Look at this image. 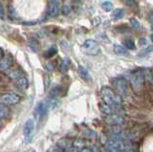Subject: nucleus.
Segmentation results:
<instances>
[{
  "label": "nucleus",
  "mask_w": 153,
  "mask_h": 152,
  "mask_svg": "<svg viewBox=\"0 0 153 152\" xmlns=\"http://www.w3.org/2000/svg\"><path fill=\"white\" fill-rule=\"evenodd\" d=\"M102 8L105 12H110L113 10V3L110 1H104L102 3Z\"/></svg>",
  "instance_id": "21"
},
{
  "label": "nucleus",
  "mask_w": 153,
  "mask_h": 152,
  "mask_svg": "<svg viewBox=\"0 0 153 152\" xmlns=\"http://www.w3.org/2000/svg\"><path fill=\"white\" fill-rule=\"evenodd\" d=\"M2 56H3V51H2L1 48H0V59H1Z\"/></svg>",
  "instance_id": "30"
},
{
  "label": "nucleus",
  "mask_w": 153,
  "mask_h": 152,
  "mask_svg": "<svg viewBox=\"0 0 153 152\" xmlns=\"http://www.w3.org/2000/svg\"><path fill=\"white\" fill-rule=\"evenodd\" d=\"M9 114H10L9 108L2 102H0V119L7 118L9 116Z\"/></svg>",
  "instance_id": "17"
},
{
  "label": "nucleus",
  "mask_w": 153,
  "mask_h": 152,
  "mask_svg": "<svg viewBox=\"0 0 153 152\" xmlns=\"http://www.w3.org/2000/svg\"><path fill=\"white\" fill-rule=\"evenodd\" d=\"M3 16H4V11H3V8H2V6L0 5V18L3 17Z\"/></svg>",
  "instance_id": "29"
},
{
  "label": "nucleus",
  "mask_w": 153,
  "mask_h": 152,
  "mask_svg": "<svg viewBox=\"0 0 153 152\" xmlns=\"http://www.w3.org/2000/svg\"><path fill=\"white\" fill-rule=\"evenodd\" d=\"M114 52H115V54L118 55V56H127L128 55L127 49L121 46V45H115L114 46Z\"/></svg>",
  "instance_id": "13"
},
{
  "label": "nucleus",
  "mask_w": 153,
  "mask_h": 152,
  "mask_svg": "<svg viewBox=\"0 0 153 152\" xmlns=\"http://www.w3.org/2000/svg\"><path fill=\"white\" fill-rule=\"evenodd\" d=\"M70 12H71V8H70L69 5H63V6H62V13H63L64 16H67Z\"/></svg>",
  "instance_id": "26"
},
{
  "label": "nucleus",
  "mask_w": 153,
  "mask_h": 152,
  "mask_svg": "<svg viewBox=\"0 0 153 152\" xmlns=\"http://www.w3.org/2000/svg\"><path fill=\"white\" fill-rule=\"evenodd\" d=\"M123 16H124V11L123 10V9H121V8L116 9V10H115L113 12V13H112L113 18H114V19H116V20L121 19V18L123 17Z\"/></svg>",
  "instance_id": "19"
},
{
  "label": "nucleus",
  "mask_w": 153,
  "mask_h": 152,
  "mask_svg": "<svg viewBox=\"0 0 153 152\" xmlns=\"http://www.w3.org/2000/svg\"><path fill=\"white\" fill-rule=\"evenodd\" d=\"M69 66H70V61L67 58H64L62 62L59 65V71L61 73H66L67 71L69 69Z\"/></svg>",
  "instance_id": "15"
},
{
  "label": "nucleus",
  "mask_w": 153,
  "mask_h": 152,
  "mask_svg": "<svg viewBox=\"0 0 153 152\" xmlns=\"http://www.w3.org/2000/svg\"><path fill=\"white\" fill-rule=\"evenodd\" d=\"M29 152H36V150H33V149H32V150H30Z\"/></svg>",
  "instance_id": "31"
},
{
  "label": "nucleus",
  "mask_w": 153,
  "mask_h": 152,
  "mask_svg": "<svg viewBox=\"0 0 153 152\" xmlns=\"http://www.w3.org/2000/svg\"><path fill=\"white\" fill-rule=\"evenodd\" d=\"M100 109L102 110V113L106 114V115H109V114H112L113 113V108L112 106L108 105V104L104 103V102H102L100 104Z\"/></svg>",
  "instance_id": "16"
},
{
  "label": "nucleus",
  "mask_w": 153,
  "mask_h": 152,
  "mask_svg": "<svg viewBox=\"0 0 153 152\" xmlns=\"http://www.w3.org/2000/svg\"><path fill=\"white\" fill-rule=\"evenodd\" d=\"M107 152H122L124 150L123 144L120 140H110L106 145Z\"/></svg>",
  "instance_id": "4"
},
{
  "label": "nucleus",
  "mask_w": 153,
  "mask_h": 152,
  "mask_svg": "<svg viewBox=\"0 0 153 152\" xmlns=\"http://www.w3.org/2000/svg\"><path fill=\"white\" fill-rule=\"evenodd\" d=\"M56 53V48L55 46H53V47H51V48L47 51V54H46V56L49 58V56H53Z\"/></svg>",
  "instance_id": "25"
},
{
  "label": "nucleus",
  "mask_w": 153,
  "mask_h": 152,
  "mask_svg": "<svg viewBox=\"0 0 153 152\" xmlns=\"http://www.w3.org/2000/svg\"><path fill=\"white\" fill-rule=\"evenodd\" d=\"M139 42H140L141 45H146L147 43V40L146 39H140V40H139Z\"/></svg>",
  "instance_id": "28"
},
{
  "label": "nucleus",
  "mask_w": 153,
  "mask_h": 152,
  "mask_svg": "<svg viewBox=\"0 0 153 152\" xmlns=\"http://www.w3.org/2000/svg\"><path fill=\"white\" fill-rule=\"evenodd\" d=\"M100 95H102L103 102L110 106H117L122 103L121 97L109 87H102V91H100Z\"/></svg>",
  "instance_id": "1"
},
{
  "label": "nucleus",
  "mask_w": 153,
  "mask_h": 152,
  "mask_svg": "<svg viewBox=\"0 0 153 152\" xmlns=\"http://www.w3.org/2000/svg\"><path fill=\"white\" fill-rule=\"evenodd\" d=\"M35 129V122L32 119H28L24 125V135H25L26 142H29L31 141V136Z\"/></svg>",
  "instance_id": "6"
},
{
  "label": "nucleus",
  "mask_w": 153,
  "mask_h": 152,
  "mask_svg": "<svg viewBox=\"0 0 153 152\" xmlns=\"http://www.w3.org/2000/svg\"><path fill=\"white\" fill-rule=\"evenodd\" d=\"M21 97L16 93H7L4 94L0 98V101L5 105H13V104H16L20 102Z\"/></svg>",
  "instance_id": "3"
},
{
  "label": "nucleus",
  "mask_w": 153,
  "mask_h": 152,
  "mask_svg": "<svg viewBox=\"0 0 153 152\" xmlns=\"http://www.w3.org/2000/svg\"><path fill=\"white\" fill-rule=\"evenodd\" d=\"M131 84H132V88L134 91H138L140 90L143 85V76L141 72H138L132 75L131 78Z\"/></svg>",
  "instance_id": "5"
},
{
  "label": "nucleus",
  "mask_w": 153,
  "mask_h": 152,
  "mask_svg": "<svg viewBox=\"0 0 153 152\" xmlns=\"http://www.w3.org/2000/svg\"><path fill=\"white\" fill-rule=\"evenodd\" d=\"M129 23H130V25H131V27L133 28L134 30H136V31H138V30H140V23H139L135 18H130L129 19Z\"/></svg>",
  "instance_id": "22"
},
{
  "label": "nucleus",
  "mask_w": 153,
  "mask_h": 152,
  "mask_svg": "<svg viewBox=\"0 0 153 152\" xmlns=\"http://www.w3.org/2000/svg\"><path fill=\"white\" fill-rule=\"evenodd\" d=\"M105 122H106L107 125H119L123 123L124 119L121 115L112 113V114H109L107 116V118L105 119Z\"/></svg>",
  "instance_id": "8"
},
{
  "label": "nucleus",
  "mask_w": 153,
  "mask_h": 152,
  "mask_svg": "<svg viewBox=\"0 0 153 152\" xmlns=\"http://www.w3.org/2000/svg\"><path fill=\"white\" fill-rule=\"evenodd\" d=\"M12 64V59L10 56H2L0 59V71H6Z\"/></svg>",
  "instance_id": "10"
},
{
  "label": "nucleus",
  "mask_w": 153,
  "mask_h": 152,
  "mask_svg": "<svg viewBox=\"0 0 153 152\" xmlns=\"http://www.w3.org/2000/svg\"><path fill=\"white\" fill-rule=\"evenodd\" d=\"M78 72H79V77L82 79L83 80H89L90 79V75L88 73V71L86 70L84 67H82V66H79V67H78Z\"/></svg>",
  "instance_id": "12"
},
{
  "label": "nucleus",
  "mask_w": 153,
  "mask_h": 152,
  "mask_svg": "<svg viewBox=\"0 0 153 152\" xmlns=\"http://www.w3.org/2000/svg\"><path fill=\"white\" fill-rule=\"evenodd\" d=\"M36 113H37V116L39 118H42L46 115L47 113V104L44 102H41L37 104L36 106Z\"/></svg>",
  "instance_id": "11"
},
{
  "label": "nucleus",
  "mask_w": 153,
  "mask_h": 152,
  "mask_svg": "<svg viewBox=\"0 0 153 152\" xmlns=\"http://www.w3.org/2000/svg\"><path fill=\"white\" fill-rule=\"evenodd\" d=\"M74 147L75 148H80V147L85 146V141L82 139H78L74 142Z\"/></svg>",
  "instance_id": "23"
},
{
  "label": "nucleus",
  "mask_w": 153,
  "mask_h": 152,
  "mask_svg": "<svg viewBox=\"0 0 153 152\" xmlns=\"http://www.w3.org/2000/svg\"><path fill=\"white\" fill-rule=\"evenodd\" d=\"M59 15V3L57 0H51L48 8V16L50 17H56Z\"/></svg>",
  "instance_id": "9"
},
{
  "label": "nucleus",
  "mask_w": 153,
  "mask_h": 152,
  "mask_svg": "<svg viewBox=\"0 0 153 152\" xmlns=\"http://www.w3.org/2000/svg\"><path fill=\"white\" fill-rule=\"evenodd\" d=\"M21 72L18 69H13V70H10L8 72V76L13 79H17L20 78Z\"/></svg>",
  "instance_id": "20"
},
{
  "label": "nucleus",
  "mask_w": 153,
  "mask_h": 152,
  "mask_svg": "<svg viewBox=\"0 0 153 152\" xmlns=\"http://www.w3.org/2000/svg\"><path fill=\"white\" fill-rule=\"evenodd\" d=\"M123 1L124 4H126V5H127V6H129V7L133 6L134 4L136 3V0H123Z\"/></svg>",
  "instance_id": "27"
},
{
  "label": "nucleus",
  "mask_w": 153,
  "mask_h": 152,
  "mask_svg": "<svg viewBox=\"0 0 153 152\" xmlns=\"http://www.w3.org/2000/svg\"><path fill=\"white\" fill-rule=\"evenodd\" d=\"M113 84H114L115 88L117 89V91L120 94L123 95V94L126 93V91H127V82H126V80L124 79L119 78V79H114Z\"/></svg>",
  "instance_id": "7"
},
{
  "label": "nucleus",
  "mask_w": 153,
  "mask_h": 152,
  "mask_svg": "<svg viewBox=\"0 0 153 152\" xmlns=\"http://www.w3.org/2000/svg\"><path fill=\"white\" fill-rule=\"evenodd\" d=\"M81 51L87 56H97L100 53V47L96 40L87 39L81 45Z\"/></svg>",
  "instance_id": "2"
},
{
  "label": "nucleus",
  "mask_w": 153,
  "mask_h": 152,
  "mask_svg": "<svg viewBox=\"0 0 153 152\" xmlns=\"http://www.w3.org/2000/svg\"><path fill=\"white\" fill-rule=\"evenodd\" d=\"M16 85H17V87H19L20 89L25 90L28 88V85H29L28 79L26 78H19L16 80Z\"/></svg>",
  "instance_id": "14"
},
{
  "label": "nucleus",
  "mask_w": 153,
  "mask_h": 152,
  "mask_svg": "<svg viewBox=\"0 0 153 152\" xmlns=\"http://www.w3.org/2000/svg\"><path fill=\"white\" fill-rule=\"evenodd\" d=\"M124 45H126V49L128 50H134L135 49V43L132 39H126L124 41Z\"/></svg>",
  "instance_id": "24"
},
{
  "label": "nucleus",
  "mask_w": 153,
  "mask_h": 152,
  "mask_svg": "<svg viewBox=\"0 0 153 152\" xmlns=\"http://www.w3.org/2000/svg\"><path fill=\"white\" fill-rule=\"evenodd\" d=\"M28 46L30 47L33 52H37L39 49V43L36 39H31L28 42Z\"/></svg>",
  "instance_id": "18"
}]
</instances>
